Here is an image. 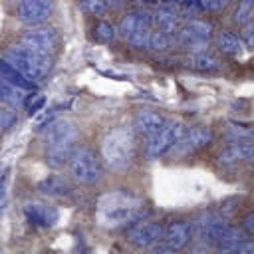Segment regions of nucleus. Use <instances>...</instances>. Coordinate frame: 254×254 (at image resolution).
I'll return each mask as SVG.
<instances>
[{
  "instance_id": "obj_26",
  "label": "nucleus",
  "mask_w": 254,
  "mask_h": 254,
  "mask_svg": "<svg viewBox=\"0 0 254 254\" xmlns=\"http://www.w3.org/2000/svg\"><path fill=\"white\" fill-rule=\"evenodd\" d=\"M171 46V36L161 32V30H151V36H149V50H155V52H163Z\"/></svg>"
},
{
  "instance_id": "obj_23",
  "label": "nucleus",
  "mask_w": 254,
  "mask_h": 254,
  "mask_svg": "<svg viewBox=\"0 0 254 254\" xmlns=\"http://www.w3.org/2000/svg\"><path fill=\"white\" fill-rule=\"evenodd\" d=\"M38 190L44 192V194H48V196H65V194H69L71 189H69V185L62 177L52 175V177H46L38 185Z\"/></svg>"
},
{
  "instance_id": "obj_30",
  "label": "nucleus",
  "mask_w": 254,
  "mask_h": 254,
  "mask_svg": "<svg viewBox=\"0 0 254 254\" xmlns=\"http://www.w3.org/2000/svg\"><path fill=\"white\" fill-rule=\"evenodd\" d=\"M240 40H242V44H244V46H248V48H254V18L242 26V32H240Z\"/></svg>"
},
{
  "instance_id": "obj_12",
  "label": "nucleus",
  "mask_w": 254,
  "mask_h": 254,
  "mask_svg": "<svg viewBox=\"0 0 254 254\" xmlns=\"http://www.w3.org/2000/svg\"><path fill=\"white\" fill-rule=\"evenodd\" d=\"M22 46L30 48V50H36V52H42V54H52L58 46V32L50 26H30V30H26L20 38Z\"/></svg>"
},
{
  "instance_id": "obj_20",
  "label": "nucleus",
  "mask_w": 254,
  "mask_h": 254,
  "mask_svg": "<svg viewBox=\"0 0 254 254\" xmlns=\"http://www.w3.org/2000/svg\"><path fill=\"white\" fill-rule=\"evenodd\" d=\"M0 77H4L6 81H10V83H14V85H18V87H22L26 91L36 87V83L32 79H28L18 67H14L6 58H0Z\"/></svg>"
},
{
  "instance_id": "obj_34",
  "label": "nucleus",
  "mask_w": 254,
  "mask_h": 254,
  "mask_svg": "<svg viewBox=\"0 0 254 254\" xmlns=\"http://www.w3.org/2000/svg\"><path fill=\"white\" fill-rule=\"evenodd\" d=\"M163 4H167V6H173V4H181V0H161Z\"/></svg>"
},
{
  "instance_id": "obj_17",
  "label": "nucleus",
  "mask_w": 254,
  "mask_h": 254,
  "mask_svg": "<svg viewBox=\"0 0 254 254\" xmlns=\"http://www.w3.org/2000/svg\"><path fill=\"white\" fill-rule=\"evenodd\" d=\"M163 123H165L163 115L149 111V109H143V111H137L133 117V131L143 135V137H151L155 131L161 129Z\"/></svg>"
},
{
  "instance_id": "obj_15",
  "label": "nucleus",
  "mask_w": 254,
  "mask_h": 254,
  "mask_svg": "<svg viewBox=\"0 0 254 254\" xmlns=\"http://www.w3.org/2000/svg\"><path fill=\"white\" fill-rule=\"evenodd\" d=\"M190 234H192V226H190L187 220H175V222H171L167 228H163L161 242L167 246L169 252L181 250V248H185V246L189 244Z\"/></svg>"
},
{
  "instance_id": "obj_6",
  "label": "nucleus",
  "mask_w": 254,
  "mask_h": 254,
  "mask_svg": "<svg viewBox=\"0 0 254 254\" xmlns=\"http://www.w3.org/2000/svg\"><path fill=\"white\" fill-rule=\"evenodd\" d=\"M185 131H187V125L183 121H165L159 131H155L151 137H147V143L143 149L145 157L147 159H161V157L169 155Z\"/></svg>"
},
{
  "instance_id": "obj_25",
  "label": "nucleus",
  "mask_w": 254,
  "mask_h": 254,
  "mask_svg": "<svg viewBox=\"0 0 254 254\" xmlns=\"http://www.w3.org/2000/svg\"><path fill=\"white\" fill-rule=\"evenodd\" d=\"M226 133H228V137H230L232 141H234V139H252V137H254V125L230 121V123L226 125Z\"/></svg>"
},
{
  "instance_id": "obj_22",
  "label": "nucleus",
  "mask_w": 254,
  "mask_h": 254,
  "mask_svg": "<svg viewBox=\"0 0 254 254\" xmlns=\"http://www.w3.org/2000/svg\"><path fill=\"white\" fill-rule=\"evenodd\" d=\"M187 65L196 71H216L220 67V62L206 52H192L187 58Z\"/></svg>"
},
{
  "instance_id": "obj_11",
  "label": "nucleus",
  "mask_w": 254,
  "mask_h": 254,
  "mask_svg": "<svg viewBox=\"0 0 254 254\" xmlns=\"http://www.w3.org/2000/svg\"><path fill=\"white\" fill-rule=\"evenodd\" d=\"M190 226L196 230L200 240L210 242V244H218L230 228V224L220 214H214V212H206V214L198 216Z\"/></svg>"
},
{
  "instance_id": "obj_16",
  "label": "nucleus",
  "mask_w": 254,
  "mask_h": 254,
  "mask_svg": "<svg viewBox=\"0 0 254 254\" xmlns=\"http://www.w3.org/2000/svg\"><path fill=\"white\" fill-rule=\"evenodd\" d=\"M24 214H26L28 222H32L36 226H44V228L54 226L60 218L58 208L52 204H46V202H28L24 206Z\"/></svg>"
},
{
  "instance_id": "obj_8",
  "label": "nucleus",
  "mask_w": 254,
  "mask_h": 254,
  "mask_svg": "<svg viewBox=\"0 0 254 254\" xmlns=\"http://www.w3.org/2000/svg\"><path fill=\"white\" fill-rule=\"evenodd\" d=\"M54 14V0H20L14 16L24 26H40Z\"/></svg>"
},
{
  "instance_id": "obj_19",
  "label": "nucleus",
  "mask_w": 254,
  "mask_h": 254,
  "mask_svg": "<svg viewBox=\"0 0 254 254\" xmlns=\"http://www.w3.org/2000/svg\"><path fill=\"white\" fill-rule=\"evenodd\" d=\"M26 99V89L6 81L4 77H0V103L10 107V109H16L24 103Z\"/></svg>"
},
{
  "instance_id": "obj_27",
  "label": "nucleus",
  "mask_w": 254,
  "mask_h": 254,
  "mask_svg": "<svg viewBox=\"0 0 254 254\" xmlns=\"http://www.w3.org/2000/svg\"><path fill=\"white\" fill-rule=\"evenodd\" d=\"M93 32H95V38H97L99 42H105V44L115 38V28H113L109 22H103V20L95 24Z\"/></svg>"
},
{
  "instance_id": "obj_24",
  "label": "nucleus",
  "mask_w": 254,
  "mask_h": 254,
  "mask_svg": "<svg viewBox=\"0 0 254 254\" xmlns=\"http://www.w3.org/2000/svg\"><path fill=\"white\" fill-rule=\"evenodd\" d=\"M254 18V0H238L234 12H232V22L238 26H244Z\"/></svg>"
},
{
  "instance_id": "obj_9",
  "label": "nucleus",
  "mask_w": 254,
  "mask_h": 254,
  "mask_svg": "<svg viewBox=\"0 0 254 254\" xmlns=\"http://www.w3.org/2000/svg\"><path fill=\"white\" fill-rule=\"evenodd\" d=\"M163 224L157 220H135L125 232V240L135 248H151L161 242Z\"/></svg>"
},
{
  "instance_id": "obj_4",
  "label": "nucleus",
  "mask_w": 254,
  "mask_h": 254,
  "mask_svg": "<svg viewBox=\"0 0 254 254\" xmlns=\"http://www.w3.org/2000/svg\"><path fill=\"white\" fill-rule=\"evenodd\" d=\"M14 67H18L28 79H32L34 83L42 81L50 71H52V58L50 54H42L36 50H30L26 46H10L4 50V56Z\"/></svg>"
},
{
  "instance_id": "obj_14",
  "label": "nucleus",
  "mask_w": 254,
  "mask_h": 254,
  "mask_svg": "<svg viewBox=\"0 0 254 254\" xmlns=\"http://www.w3.org/2000/svg\"><path fill=\"white\" fill-rule=\"evenodd\" d=\"M153 26V12H149L147 8H137V10H131L127 12L121 20H119V26H117V32L129 40L133 34H137L139 30H145V28H151Z\"/></svg>"
},
{
  "instance_id": "obj_31",
  "label": "nucleus",
  "mask_w": 254,
  "mask_h": 254,
  "mask_svg": "<svg viewBox=\"0 0 254 254\" xmlns=\"http://www.w3.org/2000/svg\"><path fill=\"white\" fill-rule=\"evenodd\" d=\"M16 123V113L10 109H0V129H8Z\"/></svg>"
},
{
  "instance_id": "obj_21",
  "label": "nucleus",
  "mask_w": 254,
  "mask_h": 254,
  "mask_svg": "<svg viewBox=\"0 0 254 254\" xmlns=\"http://www.w3.org/2000/svg\"><path fill=\"white\" fill-rule=\"evenodd\" d=\"M216 48L224 56H240L242 50H244V44L236 34H232L228 30H220L216 34Z\"/></svg>"
},
{
  "instance_id": "obj_29",
  "label": "nucleus",
  "mask_w": 254,
  "mask_h": 254,
  "mask_svg": "<svg viewBox=\"0 0 254 254\" xmlns=\"http://www.w3.org/2000/svg\"><path fill=\"white\" fill-rule=\"evenodd\" d=\"M81 10L91 16H101L107 10V2L105 0H81Z\"/></svg>"
},
{
  "instance_id": "obj_2",
  "label": "nucleus",
  "mask_w": 254,
  "mask_h": 254,
  "mask_svg": "<svg viewBox=\"0 0 254 254\" xmlns=\"http://www.w3.org/2000/svg\"><path fill=\"white\" fill-rule=\"evenodd\" d=\"M101 155L111 171H125L135 159V133L131 127H115L101 141Z\"/></svg>"
},
{
  "instance_id": "obj_32",
  "label": "nucleus",
  "mask_w": 254,
  "mask_h": 254,
  "mask_svg": "<svg viewBox=\"0 0 254 254\" xmlns=\"http://www.w3.org/2000/svg\"><path fill=\"white\" fill-rule=\"evenodd\" d=\"M242 230L248 238L254 240V212H248L242 216Z\"/></svg>"
},
{
  "instance_id": "obj_3",
  "label": "nucleus",
  "mask_w": 254,
  "mask_h": 254,
  "mask_svg": "<svg viewBox=\"0 0 254 254\" xmlns=\"http://www.w3.org/2000/svg\"><path fill=\"white\" fill-rule=\"evenodd\" d=\"M77 131L69 119H56L48 123L46 129V161L52 167H62L67 163L75 149Z\"/></svg>"
},
{
  "instance_id": "obj_10",
  "label": "nucleus",
  "mask_w": 254,
  "mask_h": 254,
  "mask_svg": "<svg viewBox=\"0 0 254 254\" xmlns=\"http://www.w3.org/2000/svg\"><path fill=\"white\" fill-rule=\"evenodd\" d=\"M214 135H212V129L210 127H204V125H196L192 127L190 131H185L183 137L179 139V143L175 145L173 149V155L175 157H187V155H192L204 147H208L212 143Z\"/></svg>"
},
{
  "instance_id": "obj_13",
  "label": "nucleus",
  "mask_w": 254,
  "mask_h": 254,
  "mask_svg": "<svg viewBox=\"0 0 254 254\" xmlns=\"http://www.w3.org/2000/svg\"><path fill=\"white\" fill-rule=\"evenodd\" d=\"M216 161L220 165H236L244 161H254V141L252 139H234L230 145L218 151Z\"/></svg>"
},
{
  "instance_id": "obj_28",
  "label": "nucleus",
  "mask_w": 254,
  "mask_h": 254,
  "mask_svg": "<svg viewBox=\"0 0 254 254\" xmlns=\"http://www.w3.org/2000/svg\"><path fill=\"white\" fill-rule=\"evenodd\" d=\"M149 36H151V28H145V30H139L137 34H133L127 42L135 50H149Z\"/></svg>"
},
{
  "instance_id": "obj_18",
  "label": "nucleus",
  "mask_w": 254,
  "mask_h": 254,
  "mask_svg": "<svg viewBox=\"0 0 254 254\" xmlns=\"http://www.w3.org/2000/svg\"><path fill=\"white\" fill-rule=\"evenodd\" d=\"M153 26L155 30H161L169 36H175L179 30V12L167 4H163L161 8H157L153 12Z\"/></svg>"
},
{
  "instance_id": "obj_1",
  "label": "nucleus",
  "mask_w": 254,
  "mask_h": 254,
  "mask_svg": "<svg viewBox=\"0 0 254 254\" xmlns=\"http://www.w3.org/2000/svg\"><path fill=\"white\" fill-rule=\"evenodd\" d=\"M143 214V200L127 190H113L103 194L95 206V220L101 228L115 230L139 220Z\"/></svg>"
},
{
  "instance_id": "obj_7",
  "label": "nucleus",
  "mask_w": 254,
  "mask_h": 254,
  "mask_svg": "<svg viewBox=\"0 0 254 254\" xmlns=\"http://www.w3.org/2000/svg\"><path fill=\"white\" fill-rule=\"evenodd\" d=\"M177 44L183 50L192 52H204V48L208 46V40L212 38V24L192 18L189 22H185L183 26H179L177 30Z\"/></svg>"
},
{
  "instance_id": "obj_5",
  "label": "nucleus",
  "mask_w": 254,
  "mask_h": 254,
  "mask_svg": "<svg viewBox=\"0 0 254 254\" xmlns=\"http://www.w3.org/2000/svg\"><path fill=\"white\" fill-rule=\"evenodd\" d=\"M67 169L79 185H95L103 177V165L89 147H75L67 159Z\"/></svg>"
},
{
  "instance_id": "obj_33",
  "label": "nucleus",
  "mask_w": 254,
  "mask_h": 254,
  "mask_svg": "<svg viewBox=\"0 0 254 254\" xmlns=\"http://www.w3.org/2000/svg\"><path fill=\"white\" fill-rule=\"evenodd\" d=\"M4 204H6V187H4V183L0 181V210L4 208Z\"/></svg>"
}]
</instances>
